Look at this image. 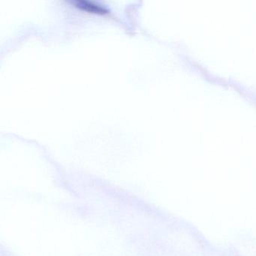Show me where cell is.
Returning <instances> with one entry per match:
<instances>
[{
  "mask_svg": "<svg viewBox=\"0 0 256 256\" xmlns=\"http://www.w3.org/2000/svg\"><path fill=\"white\" fill-rule=\"evenodd\" d=\"M74 5L78 8H82L85 11L90 12L94 13H100V14H106L108 13V10L104 7L96 5L94 2H88V1H76Z\"/></svg>",
  "mask_w": 256,
  "mask_h": 256,
  "instance_id": "1",
  "label": "cell"
}]
</instances>
